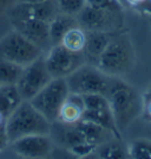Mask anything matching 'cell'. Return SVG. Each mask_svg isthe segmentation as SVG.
<instances>
[{
    "mask_svg": "<svg viewBox=\"0 0 151 159\" xmlns=\"http://www.w3.org/2000/svg\"><path fill=\"white\" fill-rule=\"evenodd\" d=\"M43 51L18 31H11L0 40V57L18 66H27L43 56Z\"/></svg>",
    "mask_w": 151,
    "mask_h": 159,
    "instance_id": "8992f818",
    "label": "cell"
},
{
    "mask_svg": "<svg viewBox=\"0 0 151 159\" xmlns=\"http://www.w3.org/2000/svg\"><path fill=\"white\" fill-rule=\"evenodd\" d=\"M143 108L151 119V96H143Z\"/></svg>",
    "mask_w": 151,
    "mask_h": 159,
    "instance_id": "4316f807",
    "label": "cell"
},
{
    "mask_svg": "<svg viewBox=\"0 0 151 159\" xmlns=\"http://www.w3.org/2000/svg\"><path fill=\"white\" fill-rule=\"evenodd\" d=\"M52 80L45 63V57L41 56L38 60L24 68L15 86L19 90L23 100H30L36 96L40 90Z\"/></svg>",
    "mask_w": 151,
    "mask_h": 159,
    "instance_id": "9c48e42d",
    "label": "cell"
},
{
    "mask_svg": "<svg viewBox=\"0 0 151 159\" xmlns=\"http://www.w3.org/2000/svg\"><path fill=\"white\" fill-rule=\"evenodd\" d=\"M11 24L13 30L21 33L43 52L46 49L52 48L50 39V25L47 21L39 19H11Z\"/></svg>",
    "mask_w": 151,
    "mask_h": 159,
    "instance_id": "8fae6325",
    "label": "cell"
},
{
    "mask_svg": "<svg viewBox=\"0 0 151 159\" xmlns=\"http://www.w3.org/2000/svg\"><path fill=\"white\" fill-rule=\"evenodd\" d=\"M78 26L84 31L118 32L124 25L123 11H112L85 5L76 16Z\"/></svg>",
    "mask_w": 151,
    "mask_h": 159,
    "instance_id": "52a82bcc",
    "label": "cell"
},
{
    "mask_svg": "<svg viewBox=\"0 0 151 159\" xmlns=\"http://www.w3.org/2000/svg\"><path fill=\"white\" fill-rule=\"evenodd\" d=\"M65 80L70 93L80 95L103 94L107 96L112 76L103 73L97 66L85 63L69 75Z\"/></svg>",
    "mask_w": 151,
    "mask_h": 159,
    "instance_id": "277c9868",
    "label": "cell"
},
{
    "mask_svg": "<svg viewBox=\"0 0 151 159\" xmlns=\"http://www.w3.org/2000/svg\"><path fill=\"white\" fill-rule=\"evenodd\" d=\"M50 25V39H51V45H58L61 43L63 37L65 33L72 29V27L78 26V23L74 16H69V14L59 13L54 19L48 23Z\"/></svg>",
    "mask_w": 151,
    "mask_h": 159,
    "instance_id": "ac0fdd59",
    "label": "cell"
},
{
    "mask_svg": "<svg viewBox=\"0 0 151 159\" xmlns=\"http://www.w3.org/2000/svg\"><path fill=\"white\" fill-rule=\"evenodd\" d=\"M106 98L109 99L111 112L120 132L130 126L142 113L143 98H141L131 86L117 76H112L110 90Z\"/></svg>",
    "mask_w": 151,
    "mask_h": 159,
    "instance_id": "6da1fadb",
    "label": "cell"
},
{
    "mask_svg": "<svg viewBox=\"0 0 151 159\" xmlns=\"http://www.w3.org/2000/svg\"><path fill=\"white\" fill-rule=\"evenodd\" d=\"M135 64V50L130 38L117 33L97 60L96 66L109 76L123 75Z\"/></svg>",
    "mask_w": 151,
    "mask_h": 159,
    "instance_id": "3957f363",
    "label": "cell"
},
{
    "mask_svg": "<svg viewBox=\"0 0 151 159\" xmlns=\"http://www.w3.org/2000/svg\"><path fill=\"white\" fill-rule=\"evenodd\" d=\"M5 121H6V120L4 119V118L1 116V114H0V126H1V125H4V124H5Z\"/></svg>",
    "mask_w": 151,
    "mask_h": 159,
    "instance_id": "f546056e",
    "label": "cell"
},
{
    "mask_svg": "<svg viewBox=\"0 0 151 159\" xmlns=\"http://www.w3.org/2000/svg\"><path fill=\"white\" fill-rule=\"evenodd\" d=\"M18 2H26V4H37V2H43L46 0H17Z\"/></svg>",
    "mask_w": 151,
    "mask_h": 159,
    "instance_id": "83f0119b",
    "label": "cell"
},
{
    "mask_svg": "<svg viewBox=\"0 0 151 159\" xmlns=\"http://www.w3.org/2000/svg\"><path fill=\"white\" fill-rule=\"evenodd\" d=\"M69 94L65 79H52L30 102L51 124H54L58 121L60 109Z\"/></svg>",
    "mask_w": 151,
    "mask_h": 159,
    "instance_id": "5b68a950",
    "label": "cell"
},
{
    "mask_svg": "<svg viewBox=\"0 0 151 159\" xmlns=\"http://www.w3.org/2000/svg\"><path fill=\"white\" fill-rule=\"evenodd\" d=\"M5 128L10 144L14 140L33 135V134H51L52 124L38 112L33 105L24 100L19 107L5 121Z\"/></svg>",
    "mask_w": 151,
    "mask_h": 159,
    "instance_id": "7a4b0ae2",
    "label": "cell"
},
{
    "mask_svg": "<svg viewBox=\"0 0 151 159\" xmlns=\"http://www.w3.org/2000/svg\"><path fill=\"white\" fill-rule=\"evenodd\" d=\"M10 144V140L7 137L6 128H5V124L0 126V152L4 151V148Z\"/></svg>",
    "mask_w": 151,
    "mask_h": 159,
    "instance_id": "484cf974",
    "label": "cell"
},
{
    "mask_svg": "<svg viewBox=\"0 0 151 159\" xmlns=\"http://www.w3.org/2000/svg\"><path fill=\"white\" fill-rule=\"evenodd\" d=\"M60 13L77 16L86 5L85 0H56Z\"/></svg>",
    "mask_w": 151,
    "mask_h": 159,
    "instance_id": "603a6c76",
    "label": "cell"
},
{
    "mask_svg": "<svg viewBox=\"0 0 151 159\" xmlns=\"http://www.w3.org/2000/svg\"><path fill=\"white\" fill-rule=\"evenodd\" d=\"M93 153H96L98 158L104 159L129 158V150L122 144V140L116 139V138L98 145Z\"/></svg>",
    "mask_w": 151,
    "mask_h": 159,
    "instance_id": "d6986e66",
    "label": "cell"
},
{
    "mask_svg": "<svg viewBox=\"0 0 151 159\" xmlns=\"http://www.w3.org/2000/svg\"><path fill=\"white\" fill-rule=\"evenodd\" d=\"M82 120L90 121L93 124H97L99 126L104 127L117 138L122 140V134L118 127L116 125V121L113 118V114L111 112L110 107H104V108H96V109H85Z\"/></svg>",
    "mask_w": 151,
    "mask_h": 159,
    "instance_id": "9a60e30c",
    "label": "cell"
},
{
    "mask_svg": "<svg viewBox=\"0 0 151 159\" xmlns=\"http://www.w3.org/2000/svg\"><path fill=\"white\" fill-rule=\"evenodd\" d=\"M129 158L151 159V141L135 140L129 147Z\"/></svg>",
    "mask_w": 151,
    "mask_h": 159,
    "instance_id": "7402d4cb",
    "label": "cell"
},
{
    "mask_svg": "<svg viewBox=\"0 0 151 159\" xmlns=\"http://www.w3.org/2000/svg\"><path fill=\"white\" fill-rule=\"evenodd\" d=\"M24 100L15 84H0V114L6 120Z\"/></svg>",
    "mask_w": 151,
    "mask_h": 159,
    "instance_id": "e0dca14e",
    "label": "cell"
},
{
    "mask_svg": "<svg viewBox=\"0 0 151 159\" xmlns=\"http://www.w3.org/2000/svg\"><path fill=\"white\" fill-rule=\"evenodd\" d=\"M144 96H151V84H150V87L146 89V92L144 93Z\"/></svg>",
    "mask_w": 151,
    "mask_h": 159,
    "instance_id": "f1b7e54d",
    "label": "cell"
},
{
    "mask_svg": "<svg viewBox=\"0 0 151 159\" xmlns=\"http://www.w3.org/2000/svg\"><path fill=\"white\" fill-rule=\"evenodd\" d=\"M85 31L82 27H72L65 33L60 44L71 51L80 52L83 51L84 45H85Z\"/></svg>",
    "mask_w": 151,
    "mask_h": 159,
    "instance_id": "ffe728a7",
    "label": "cell"
},
{
    "mask_svg": "<svg viewBox=\"0 0 151 159\" xmlns=\"http://www.w3.org/2000/svg\"><path fill=\"white\" fill-rule=\"evenodd\" d=\"M84 111H85L84 96L80 94L70 93L60 109L59 118L57 122L64 125H76L82 120Z\"/></svg>",
    "mask_w": 151,
    "mask_h": 159,
    "instance_id": "5bb4252c",
    "label": "cell"
},
{
    "mask_svg": "<svg viewBox=\"0 0 151 159\" xmlns=\"http://www.w3.org/2000/svg\"><path fill=\"white\" fill-rule=\"evenodd\" d=\"M58 6L52 0H46L37 4L18 2L10 10V19H39L50 23L58 14Z\"/></svg>",
    "mask_w": 151,
    "mask_h": 159,
    "instance_id": "7c38bea8",
    "label": "cell"
},
{
    "mask_svg": "<svg viewBox=\"0 0 151 159\" xmlns=\"http://www.w3.org/2000/svg\"><path fill=\"white\" fill-rule=\"evenodd\" d=\"M86 5L97 8H106L112 11H122L119 0H85Z\"/></svg>",
    "mask_w": 151,
    "mask_h": 159,
    "instance_id": "cb8c5ba5",
    "label": "cell"
},
{
    "mask_svg": "<svg viewBox=\"0 0 151 159\" xmlns=\"http://www.w3.org/2000/svg\"><path fill=\"white\" fill-rule=\"evenodd\" d=\"M97 146L91 144V143H87V141H84L82 144H78V145L73 146L69 150V152H71L73 156L76 157H87L90 156L91 153H93V151L96 150Z\"/></svg>",
    "mask_w": 151,
    "mask_h": 159,
    "instance_id": "d4e9b609",
    "label": "cell"
},
{
    "mask_svg": "<svg viewBox=\"0 0 151 159\" xmlns=\"http://www.w3.org/2000/svg\"><path fill=\"white\" fill-rule=\"evenodd\" d=\"M45 63L52 79H66L79 66L86 63L83 51L76 52L58 44L50 49L45 56Z\"/></svg>",
    "mask_w": 151,
    "mask_h": 159,
    "instance_id": "ba28073f",
    "label": "cell"
},
{
    "mask_svg": "<svg viewBox=\"0 0 151 159\" xmlns=\"http://www.w3.org/2000/svg\"><path fill=\"white\" fill-rule=\"evenodd\" d=\"M13 151L23 158H46L53 150V143L50 134L26 135L11 143Z\"/></svg>",
    "mask_w": 151,
    "mask_h": 159,
    "instance_id": "30bf717a",
    "label": "cell"
},
{
    "mask_svg": "<svg viewBox=\"0 0 151 159\" xmlns=\"http://www.w3.org/2000/svg\"><path fill=\"white\" fill-rule=\"evenodd\" d=\"M76 127L80 131V133L83 134V137L85 138L87 143H91V144L96 146L100 145V144H104L106 141H110V140L116 138L106 128L99 126L97 124L90 122V121L80 120L79 122L76 124Z\"/></svg>",
    "mask_w": 151,
    "mask_h": 159,
    "instance_id": "2e32d148",
    "label": "cell"
},
{
    "mask_svg": "<svg viewBox=\"0 0 151 159\" xmlns=\"http://www.w3.org/2000/svg\"><path fill=\"white\" fill-rule=\"evenodd\" d=\"M119 32H103V31H85V45L83 53L86 61L96 64L102 52L105 50L112 38Z\"/></svg>",
    "mask_w": 151,
    "mask_h": 159,
    "instance_id": "4fadbf2b",
    "label": "cell"
},
{
    "mask_svg": "<svg viewBox=\"0 0 151 159\" xmlns=\"http://www.w3.org/2000/svg\"><path fill=\"white\" fill-rule=\"evenodd\" d=\"M23 70L24 66L0 57V84H15Z\"/></svg>",
    "mask_w": 151,
    "mask_h": 159,
    "instance_id": "44dd1931",
    "label": "cell"
}]
</instances>
